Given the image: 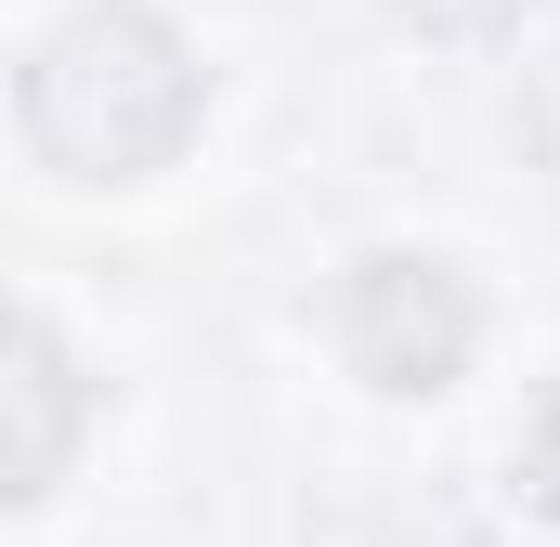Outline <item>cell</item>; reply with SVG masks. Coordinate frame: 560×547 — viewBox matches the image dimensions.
Returning a JSON list of instances; mask_svg holds the SVG:
<instances>
[{"label": "cell", "mask_w": 560, "mask_h": 547, "mask_svg": "<svg viewBox=\"0 0 560 547\" xmlns=\"http://www.w3.org/2000/svg\"><path fill=\"white\" fill-rule=\"evenodd\" d=\"M326 339L365 392L418 405V392H456L469 352H482V287L443 261V248H365V261L326 287Z\"/></svg>", "instance_id": "cell-2"}, {"label": "cell", "mask_w": 560, "mask_h": 547, "mask_svg": "<svg viewBox=\"0 0 560 547\" xmlns=\"http://www.w3.org/2000/svg\"><path fill=\"white\" fill-rule=\"evenodd\" d=\"M509 469H522V509H548V522H560V379L535 392V417H522V456H509Z\"/></svg>", "instance_id": "cell-4"}, {"label": "cell", "mask_w": 560, "mask_h": 547, "mask_svg": "<svg viewBox=\"0 0 560 547\" xmlns=\"http://www.w3.org/2000/svg\"><path fill=\"white\" fill-rule=\"evenodd\" d=\"M13 118L39 143V170H66V183H156L209 131V66L156 0H79L26 53Z\"/></svg>", "instance_id": "cell-1"}, {"label": "cell", "mask_w": 560, "mask_h": 547, "mask_svg": "<svg viewBox=\"0 0 560 547\" xmlns=\"http://www.w3.org/2000/svg\"><path fill=\"white\" fill-rule=\"evenodd\" d=\"M79 443H92V379H79V352H66L26 300H0V509H39V496L79 469Z\"/></svg>", "instance_id": "cell-3"}]
</instances>
